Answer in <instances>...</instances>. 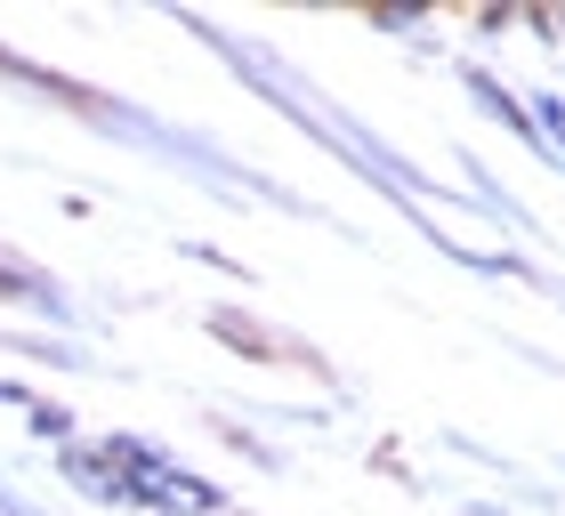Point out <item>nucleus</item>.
<instances>
[{
	"mask_svg": "<svg viewBox=\"0 0 565 516\" xmlns=\"http://www.w3.org/2000/svg\"><path fill=\"white\" fill-rule=\"evenodd\" d=\"M57 469H65L73 493H89L97 508H114V501H121V469H114V460H97V452H82V444H65V452H57Z\"/></svg>",
	"mask_w": 565,
	"mask_h": 516,
	"instance_id": "1",
	"label": "nucleus"
},
{
	"mask_svg": "<svg viewBox=\"0 0 565 516\" xmlns=\"http://www.w3.org/2000/svg\"><path fill=\"white\" fill-rule=\"evenodd\" d=\"M469 89H477V106L493 114L501 129H518V138H525L533 153H550V138H542V121H525V106H518V97H509V89H493V73H469ZM550 162H557V153H550Z\"/></svg>",
	"mask_w": 565,
	"mask_h": 516,
	"instance_id": "2",
	"label": "nucleus"
},
{
	"mask_svg": "<svg viewBox=\"0 0 565 516\" xmlns=\"http://www.w3.org/2000/svg\"><path fill=\"white\" fill-rule=\"evenodd\" d=\"M211 340H226V347H243V355H275V340H267V331H250L243 315H211Z\"/></svg>",
	"mask_w": 565,
	"mask_h": 516,
	"instance_id": "3",
	"label": "nucleus"
},
{
	"mask_svg": "<svg viewBox=\"0 0 565 516\" xmlns=\"http://www.w3.org/2000/svg\"><path fill=\"white\" fill-rule=\"evenodd\" d=\"M24 420H33V436H49V444L65 452V436H73V411H65V404H41V396H33V411H24Z\"/></svg>",
	"mask_w": 565,
	"mask_h": 516,
	"instance_id": "4",
	"label": "nucleus"
},
{
	"mask_svg": "<svg viewBox=\"0 0 565 516\" xmlns=\"http://www.w3.org/2000/svg\"><path fill=\"white\" fill-rule=\"evenodd\" d=\"M17 355H41V364H57V372H73V364H82V347H57V340H33V331H17V340H9Z\"/></svg>",
	"mask_w": 565,
	"mask_h": 516,
	"instance_id": "5",
	"label": "nucleus"
},
{
	"mask_svg": "<svg viewBox=\"0 0 565 516\" xmlns=\"http://www.w3.org/2000/svg\"><path fill=\"white\" fill-rule=\"evenodd\" d=\"M525 282H542V291H550V299L565 307V282H557V275H542V267H525Z\"/></svg>",
	"mask_w": 565,
	"mask_h": 516,
	"instance_id": "6",
	"label": "nucleus"
},
{
	"mask_svg": "<svg viewBox=\"0 0 565 516\" xmlns=\"http://www.w3.org/2000/svg\"><path fill=\"white\" fill-rule=\"evenodd\" d=\"M0 516H33V508L17 501V484H0Z\"/></svg>",
	"mask_w": 565,
	"mask_h": 516,
	"instance_id": "7",
	"label": "nucleus"
}]
</instances>
